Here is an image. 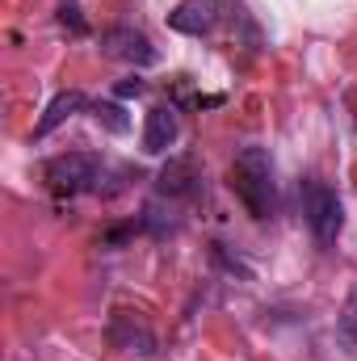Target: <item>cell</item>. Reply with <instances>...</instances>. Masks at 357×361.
Here are the masks:
<instances>
[{
  "label": "cell",
  "instance_id": "6da1fadb",
  "mask_svg": "<svg viewBox=\"0 0 357 361\" xmlns=\"http://www.w3.org/2000/svg\"><path fill=\"white\" fill-rule=\"evenodd\" d=\"M231 189L236 197L244 202V210L253 219H269L277 210V185H273V160H269L265 147H244L236 160H231Z\"/></svg>",
  "mask_w": 357,
  "mask_h": 361
},
{
  "label": "cell",
  "instance_id": "7a4b0ae2",
  "mask_svg": "<svg viewBox=\"0 0 357 361\" xmlns=\"http://www.w3.org/2000/svg\"><path fill=\"white\" fill-rule=\"evenodd\" d=\"M303 214H307V227L320 248L337 244V235L345 227V206H341L337 189H328L324 180H303Z\"/></svg>",
  "mask_w": 357,
  "mask_h": 361
},
{
  "label": "cell",
  "instance_id": "3957f363",
  "mask_svg": "<svg viewBox=\"0 0 357 361\" xmlns=\"http://www.w3.org/2000/svg\"><path fill=\"white\" fill-rule=\"evenodd\" d=\"M97 177H101V160H97V156H85V152L55 156V160L47 164V185H51L55 197H76V193L92 189Z\"/></svg>",
  "mask_w": 357,
  "mask_h": 361
},
{
  "label": "cell",
  "instance_id": "277c9868",
  "mask_svg": "<svg viewBox=\"0 0 357 361\" xmlns=\"http://www.w3.org/2000/svg\"><path fill=\"white\" fill-rule=\"evenodd\" d=\"M101 55L118 59V63H131V68H152L156 63V47L143 30L135 25H114L101 34Z\"/></svg>",
  "mask_w": 357,
  "mask_h": 361
},
{
  "label": "cell",
  "instance_id": "5b68a950",
  "mask_svg": "<svg viewBox=\"0 0 357 361\" xmlns=\"http://www.w3.org/2000/svg\"><path fill=\"white\" fill-rule=\"evenodd\" d=\"M169 25L177 34H189V38H202L219 25V0H181L177 8L169 13Z\"/></svg>",
  "mask_w": 357,
  "mask_h": 361
},
{
  "label": "cell",
  "instance_id": "8992f818",
  "mask_svg": "<svg viewBox=\"0 0 357 361\" xmlns=\"http://www.w3.org/2000/svg\"><path fill=\"white\" fill-rule=\"evenodd\" d=\"M181 135V118L173 105H156L147 114V126H143V152L147 156H164Z\"/></svg>",
  "mask_w": 357,
  "mask_h": 361
},
{
  "label": "cell",
  "instance_id": "52a82bcc",
  "mask_svg": "<svg viewBox=\"0 0 357 361\" xmlns=\"http://www.w3.org/2000/svg\"><path fill=\"white\" fill-rule=\"evenodd\" d=\"M109 341H114L118 349H126V353H139V357H152V349H156V336H152L143 324H135V315H126V311L114 315Z\"/></svg>",
  "mask_w": 357,
  "mask_h": 361
},
{
  "label": "cell",
  "instance_id": "ba28073f",
  "mask_svg": "<svg viewBox=\"0 0 357 361\" xmlns=\"http://www.w3.org/2000/svg\"><path fill=\"white\" fill-rule=\"evenodd\" d=\"M85 109V92H76V89H68V92H59L51 105H47V114L38 118V126H34V139H47L55 126H63L72 114H80Z\"/></svg>",
  "mask_w": 357,
  "mask_h": 361
},
{
  "label": "cell",
  "instance_id": "9c48e42d",
  "mask_svg": "<svg viewBox=\"0 0 357 361\" xmlns=\"http://www.w3.org/2000/svg\"><path fill=\"white\" fill-rule=\"evenodd\" d=\"M156 185H160V193H169V197H185V193H193V185H198V164H193V160H169Z\"/></svg>",
  "mask_w": 357,
  "mask_h": 361
},
{
  "label": "cell",
  "instance_id": "30bf717a",
  "mask_svg": "<svg viewBox=\"0 0 357 361\" xmlns=\"http://www.w3.org/2000/svg\"><path fill=\"white\" fill-rule=\"evenodd\" d=\"M337 336L349 353H357V286L349 294V302H345V311H341V319H337Z\"/></svg>",
  "mask_w": 357,
  "mask_h": 361
},
{
  "label": "cell",
  "instance_id": "8fae6325",
  "mask_svg": "<svg viewBox=\"0 0 357 361\" xmlns=\"http://www.w3.org/2000/svg\"><path fill=\"white\" fill-rule=\"evenodd\" d=\"M92 114H97V122H101L105 130H114V135H126V130H131V122H126L122 105H114V101H97V105H92Z\"/></svg>",
  "mask_w": 357,
  "mask_h": 361
},
{
  "label": "cell",
  "instance_id": "7c38bea8",
  "mask_svg": "<svg viewBox=\"0 0 357 361\" xmlns=\"http://www.w3.org/2000/svg\"><path fill=\"white\" fill-rule=\"evenodd\" d=\"M59 21H63L76 38H85V34H89V21L80 17V4H76V0H63V4H59Z\"/></svg>",
  "mask_w": 357,
  "mask_h": 361
},
{
  "label": "cell",
  "instance_id": "4fadbf2b",
  "mask_svg": "<svg viewBox=\"0 0 357 361\" xmlns=\"http://www.w3.org/2000/svg\"><path fill=\"white\" fill-rule=\"evenodd\" d=\"M143 92V80H122L118 85V97H139Z\"/></svg>",
  "mask_w": 357,
  "mask_h": 361
}]
</instances>
